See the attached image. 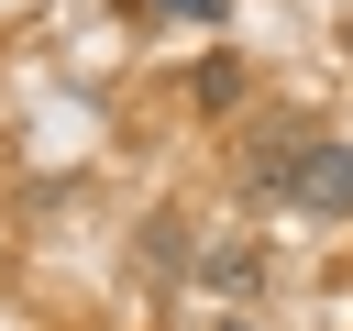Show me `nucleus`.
Wrapping results in <instances>:
<instances>
[{"instance_id": "4", "label": "nucleus", "mask_w": 353, "mask_h": 331, "mask_svg": "<svg viewBox=\"0 0 353 331\" xmlns=\"http://www.w3.org/2000/svg\"><path fill=\"white\" fill-rule=\"evenodd\" d=\"M143 265H154V276L199 265V243H188V221H176V210H165V221H143Z\"/></svg>"}, {"instance_id": "1", "label": "nucleus", "mask_w": 353, "mask_h": 331, "mask_svg": "<svg viewBox=\"0 0 353 331\" xmlns=\"http://www.w3.org/2000/svg\"><path fill=\"white\" fill-rule=\"evenodd\" d=\"M243 199H298V210H353V154L309 121H276L243 143Z\"/></svg>"}, {"instance_id": "2", "label": "nucleus", "mask_w": 353, "mask_h": 331, "mask_svg": "<svg viewBox=\"0 0 353 331\" xmlns=\"http://www.w3.org/2000/svg\"><path fill=\"white\" fill-rule=\"evenodd\" d=\"M188 99H199L210 121H221V110H243V55H199V66H188Z\"/></svg>"}, {"instance_id": "5", "label": "nucleus", "mask_w": 353, "mask_h": 331, "mask_svg": "<svg viewBox=\"0 0 353 331\" xmlns=\"http://www.w3.org/2000/svg\"><path fill=\"white\" fill-rule=\"evenodd\" d=\"M165 22H221V0H154Z\"/></svg>"}, {"instance_id": "3", "label": "nucleus", "mask_w": 353, "mask_h": 331, "mask_svg": "<svg viewBox=\"0 0 353 331\" xmlns=\"http://www.w3.org/2000/svg\"><path fill=\"white\" fill-rule=\"evenodd\" d=\"M199 276H210V287H265V243H210Z\"/></svg>"}]
</instances>
